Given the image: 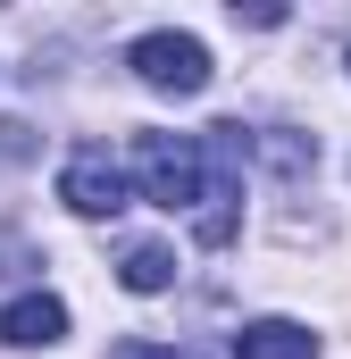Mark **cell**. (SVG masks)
Segmentation results:
<instances>
[{"label":"cell","instance_id":"6da1fadb","mask_svg":"<svg viewBox=\"0 0 351 359\" xmlns=\"http://www.w3.org/2000/svg\"><path fill=\"white\" fill-rule=\"evenodd\" d=\"M134 184H143V201H159V209H192L209 176H201V142L192 134H134Z\"/></svg>","mask_w":351,"mask_h":359},{"label":"cell","instance_id":"7a4b0ae2","mask_svg":"<svg viewBox=\"0 0 351 359\" xmlns=\"http://www.w3.org/2000/svg\"><path fill=\"white\" fill-rule=\"evenodd\" d=\"M126 67H134L151 92H176V100H192V92L209 84V50H201L192 34H168V25H159V34H143V42L126 50Z\"/></svg>","mask_w":351,"mask_h":359},{"label":"cell","instance_id":"3957f363","mask_svg":"<svg viewBox=\"0 0 351 359\" xmlns=\"http://www.w3.org/2000/svg\"><path fill=\"white\" fill-rule=\"evenodd\" d=\"M59 201H67L76 217H117V209H126V168H117L100 142H84V151L59 168Z\"/></svg>","mask_w":351,"mask_h":359},{"label":"cell","instance_id":"277c9868","mask_svg":"<svg viewBox=\"0 0 351 359\" xmlns=\"http://www.w3.org/2000/svg\"><path fill=\"white\" fill-rule=\"evenodd\" d=\"M59 334H67V301L59 292H17L0 309V343H17V351H51Z\"/></svg>","mask_w":351,"mask_h":359},{"label":"cell","instance_id":"5b68a950","mask_svg":"<svg viewBox=\"0 0 351 359\" xmlns=\"http://www.w3.org/2000/svg\"><path fill=\"white\" fill-rule=\"evenodd\" d=\"M234 359H318V334L293 326V318H251L234 334Z\"/></svg>","mask_w":351,"mask_h":359},{"label":"cell","instance_id":"8992f818","mask_svg":"<svg viewBox=\"0 0 351 359\" xmlns=\"http://www.w3.org/2000/svg\"><path fill=\"white\" fill-rule=\"evenodd\" d=\"M117 284H126V292H168L176 284V251L168 243H134V251L117 259Z\"/></svg>","mask_w":351,"mask_h":359},{"label":"cell","instance_id":"52a82bcc","mask_svg":"<svg viewBox=\"0 0 351 359\" xmlns=\"http://www.w3.org/2000/svg\"><path fill=\"white\" fill-rule=\"evenodd\" d=\"M109 359H192V351H176V343H117Z\"/></svg>","mask_w":351,"mask_h":359}]
</instances>
